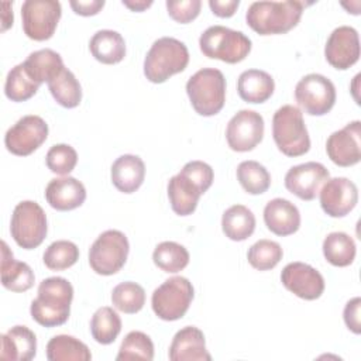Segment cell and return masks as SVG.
<instances>
[{
	"label": "cell",
	"mask_w": 361,
	"mask_h": 361,
	"mask_svg": "<svg viewBox=\"0 0 361 361\" xmlns=\"http://www.w3.org/2000/svg\"><path fill=\"white\" fill-rule=\"evenodd\" d=\"M73 299L72 283L62 276H51L38 285V295L31 302V317L44 327L63 324L69 319Z\"/></svg>",
	"instance_id": "2"
},
{
	"label": "cell",
	"mask_w": 361,
	"mask_h": 361,
	"mask_svg": "<svg viewBox=\"0 0 361 361\" xmlns=\"http://www.w3.org/2000/svg\"><path fill=\"white\" fill-rule=\"evenodd\" d=\"M193 296L195 290L188 278L172 276L152 292L151 306L159 319L173 322L185 316Z\"/></svg>",
	"instance_id": "9"
},
{
	"label": "cell",
	"mask_w": 361,
	"mask_h": 361,
	"mask_svg": "<svg viewBox=\"0 0 361 361\" xmlns=\"http://www.w3.org/2000/svg\"><path fill=\"white\" fill-rule=\"evenodd\" d=\"M48 89L58 104L66 109L79 106L82 100V87L76 76L68 68H63L54 79L48 82Z\"/></svg>",
	"instance_id": "32"
},
{
	"label": "cell",
	"mask_w": 361,
	"mask_h": 361,
	"mask_svg": "<svg viewBox=\"0 0 361 361\" xmlns=\"http://www.w3.org/2000/svg\"><path fill=\"white\" fill-rule=\"evenodd\" d=\"M264 221L269 231L285 237L296 233L300 227V213L288 199L275 197L264 207Z\"/></svg>",
	"instance_id": "22"
},
{
	"label": "cell",
	"mask_w": 361,
	"mask_h": 361,
	"mask_svg": "<svg viewBox=\"0 0 361 361\" xmlns=\"http://www.w3.org/2000/svg\"><path fill=\"white\" fill-rule=\"evenodd\" d=\"M45 162L51 172L65 176L75 169L78 164V154L69 144H55L48 149Z\"/></svg>",
	"instance_id": "41"
},
{
	"label": "cell",
	"mask_w": 361,
	"mask_h": 361,
	"mask_svg": "<svg viewBox=\"0 0 361 361\" xmlns=\"http://www.w3.org/2000/svg\"><path fill=\"white\" fill-rule=\"evenodd\" d=\"M47 214L34 200L20 202L11 214L10 233L17 245L25 250L37 248L47 237Z\"/></svg>",
	"instance_id": "8"
},
{
	"label": "cell",
	"mask_w": 361,
	"mask_h": 361,
	"mask_svg": "<svg viewBox=\"0 0 361 361\" xmlns=\"http://www.w3.org/2000/svg\"><path fill=\"white\" fill-rule=\"evenodd\" d=\"M221 228L230 240L244 241L255 230V216L244 204H233L223 213Z\"/></svg>",
	"instance_id": "29"
},
{
	"label": "cell",
	"mask_w": 361,
	"mask_h": 361,
	"mask_svg": "<svg viewBox=\"0 0 361 361\" xmlns=\"http://www.w3.org/2000/svg\"><path fill=\"white\" fill-rule=\"evenodd\" d=\"M186 93L195 111L210 117L217 114L226 102V79L214 68L199 69L186 82Z\"/></svg>",
	"instance_id": "6"
},
{
	"label": "cell",
	"mask_w": 361,
	"mask_h": 361,
	"mask_svg": "<svg viewBox=\"0 0 361 361\" xmlns=\"http://www.w3.org/2000/svg\"><path fill=\"white\" fill-rule=\"evenodd\" d=\"M111 303L117 310L127 314H134L145 305V290L135 282H121L113 288Z\"/></svg>",
	"instance_id": "37"
},
{
	"label": "cell",
	"mask_w": 361,
	"mask_h": 361,
	"mask_svg": "<svg viewBox=\"0 0 361 361\" xmlns=\"http://www.w3.org/2000/svg\"><path fill=\"white\" fill-rule=\"evenodd\" d=\"M330 172L320 162H305L292 166L285 175V188L302 200H313L320 192Z\"/></svg>",
	"instance_id": "17"
},
{
	"label": "cell",
	"mask_w": 361,
	"mask_h": 361,
	"mask_svg": "<svg viewBox=\"0 0 361 361\" xmlns=\"http://www.w3.org/2000/svg\"><path fill=\"white\" fill-rule=\"evenodd\" d=\"M188 63V47L173 37H161L145 55L144 75L152 83H164L172 75L185 71Z\"/></svg>",
	"instance_id": "4"
},
{
	"label": "cell",
	"mask_w": 361,
	"mask_h": 361,
	"mask_svg": "<svg viewBox=\"0 0 361 361\" xmlns=\"http://www.w3.org/2000/svg\"><path fill=\"white\" fill-rule=\"evenodd\" d=\"M123 4L126 6V7H128L130 10H133V11H142V10H145V8H148L151 4H152V1L151 0H137V1H131V0H123Z\"/></svg>",
	"instance_id": "46"
},
{
	"label": "cell",
	"mask_w": 361,
	"mask_h": 361,
	"mask_svg": "<svg viewBox=\"0 0 361 361\" xmlns=\"http://www.w3.org/2000/svg\"><path fill=\"white\" fill-rule=\"evenodd\" d=\"M93 58L102 63L113 65L126 56V42L120 32L113 30H99L89 41Z\"/></svg>",
	"instance_id": "27"
},
{
	"label": "cell",
	"mask_w": 361,
	"mask_h": 361,
	"mask_svg": "<svg viewBox=\"0 0 361 361\" xmlns=\"http://www.w3.org/2000/svg\"><path fill=\"white\" fill-rule=\"evenodd\" d=\"M121 331V319L110 306L99 307L90 320L92 337L99 344H111Z\"/></svg>",
	"instance_id": "33"
},
{
	"label": "cell",
	"mask_w": 361,
	"mask_h": 361,
	"mask_svg": "<svg viewBox=\"0 0 361 361\" xmlns=\"http://www.w3.org/2000/svg\"><path fill=\"white\" fill-rule=\"evenodd\" d=\"M45 199L49 206L59 212L73 210L86 199L85 185L72 176L51 179L45 188Z\"/></svg>",
	"instance_id": "21"
},
{
	"label": "cell",
	"mask_w": 361,
	"mask_h": 361,
	"mask_svg": "<svg viewBox=\"0 0 361 361\" xmlns=\"http://www.w3.org/2000/svg\"><path fill=\"white\" fill-rule=\"evenodd\" d=\"M130 244L126 234L120 230L103 231L89 250L90 268L99 275L117 274L126 264Z\"/></svg>",
	"instance_id": "10"
},
{
	"label": "cell",
	"mask_w": 361,
	"mask_h": 361,
	"mask_svg": "<svg viewBox=\"0 0 361 361\" xmlns=\"http://www.w3.org/2000/svg\"><path fill=\"white\" fill-rule=\"evenodd\" d=\"M111 182L123 193L135 192L144 182L145 164L138 155L124 154L111 165Z\"/></svg>",
	"instance_id": "25"
},
{
	"label": "cell",
	"mask_w": 361,
	"mask_h": 361,
	"mask_svg": "<svg viewBox=\"0 0 361 361\" xmlns=\"http://www.w3.org/2000/svg\"><path fill=\"white\" fill-rule=\"evenodd\" d=\"M360 309H361V299L358 296L350 299L344 307V323L355 334L361 333V322H360Z\"/></svg>",
	"instance_id": "43"
},
{
	"label": "cell",
	"mask_w": 361,
	"mask_h": 361,
	"mask_svg": "<svg viewBox=\"0 0 361 361\" xmlns=\"http://www.w3.org/2000/svg\"><path fill=\"white\" fill-rule=\"evenodd\" d=\"M72 10L79 16H94L104 7V0H71Z\"/></svg>",
	"instance_id": "44"
},
{
	"label": "cell",
	"mask_w": 361,
	"mask_h": 361,
	"mask_svg": "<svg viewBox=\"0 0 361 361\" xmlns=\"http://www.w3.org/2000/svg\"><path fill=\"white\" fill-rule=\"evenodd\" d=\"M62 14L61 3L56 0H25L21 6L24 34L34 41L49 39Z\"/></svg>",
	"instance_id": "11"
},
{
	"label": "cell",
	"mask_w": 361,
	"mask_h": 361,
	"mask_svg": "<svg viewBox=\"0 0 361 361\" xmlns=\"http://www.w3.org/2000/svg\"><path fill=\"white\" fill-rule=\"evenodd\" d=\"M330 161L338 166H351L361 159V121L354 120L331 133L326 141Z\"/></svg>",
	"instance_id": "16"
},
{
	"label": "cell",
	"mask_w": 361,
	"mask_h": 361,
	"mask_svg": "<svg viewBox=\"0 0 361 361\" xmlns=\"http://www.w3.org/2000/svg\"><path fill=\"white\" fill-rule=\"evenodd\" d=\"M213 169L203 161H190L168 182V197L172 210L189 216L196 210L199 197L213 183Z\"/></svg>",
	"instance_id": "1"
},
{
	"label": "cell",
	"mask_w": 361,
	"mask_h": 361,
	"mask_svg": "<svg viewBox=\"0 0 361 361\" xmlns=\"http://www.w3.org/2000/svg\"><path fill=\"white\" fill-rule=\"evenodd\" d=\"M237 179L241 188L250 195H261L271 185V175L264 165L257 161H243L237 166Z\"/></svg>",
	"instance_id": "35"
},
{
	"label": "cell",
	"mask_w": 361,
	"mask_h": 361,
	"mask_svg": "<svg viewBox=\"0 0 361 361\" xmlns=\"http://www.w3.org/2000/svg\"><path fill=\"white\" fill-rule=\"evenodd\" d=\"M1 285L11 292H25L32 288L35 275L27 262L17 261L6 241H1Z\"/></svg>",
	"instance_id": "24"
},
{
	"label": "cell",
	"mask_w": 361,
	"mask_h": 361,
	"mask_svg": "<svg viewBox=\"0 0 361 361\" xmlns=\"http://www.w3.org/2000/svg\"><path fill=\"white\" fill-rule=\"evenodd\" d=\"M3 6V14H1V21H3V25H1V31H6L10 25H13V11L10 10H6L7 6H6V1L1 4Z\"/></svg>",
	"instance_id": "47"
},
{
	"label": "cell",
	"mask_w": 361,
	"mask_h": 361,
	"mask_svg": "<svg viewBox=\"0 0 361 361\" xmlns=\"http://www.w3.org/2000/svg\"><path fill=\"white\" fill-rule=\"evenodd\" d=\"M200 0H166V10L171 18L180 24H188L200 13Z\"/></svg>",
	"instance_id": "42"
},
{
	"label": "cell",
	"mask_w": 361,
	"mask_h": 361,
	"mask_svg": "<svg viewBox=\"0 0 361 361\" xmlns=\"http://www.w3.org/2000/svg\"><path fill=\"white\" fill-rule=\"evenodd\" d=\"M282 285L305 300H314L324 292L323 275L309 264L295 261L285 265L281 272Z\"/></svg>",
	"instance_id": "15"
},
{
	"label": "cell",
	"mask_w": 361,
	"mask_h": 361,
	"mask_svg": "<svg viewBox=\"0 0 361 361\" xmlns=\"http://www.w3.org/2000/svg\"><path fill=\"white\" fill-rule=\"evenodd\" d=\"M306 3L286 1H254L250 4L245 20L259 35L285 34L298 25Z\"/></svg>",
	"instance_id": "3"
},
{
	"label": "cell",
	"mask_w": 361,
	"mask_h": 361,
	"mask_svg": "<svg viewBox=\"0 0 361 361\" xmlns=\"http://www.w3.org/2000/svg\"><path fill=\"white\" fill-rule=\"evenodd\" d=\"M79 259V248L68 240H58L48 245L42 255L47 268L52 271H63L71 268Z\"/></svg>",
	"instance_id": "40"
},
{
	"label": "cell",
	"mask_w": 361,
	"mask_h": 361,
	"mask_svg": "<svg viewBox=\"0 0 361 361\" xmlns=\"http://www.w3.org/2000/svg\"><path fill=\"white\" fill-rule=\"evenodd\" d=\"M272 137L286 157H300L310 149V137L299 107L285 104L272 117Z\"/></svg>",
	"instance_id": "5"
},
{
	"label": "cell",
	"mask_w": 361,
	"mask_h": 361,
	"mask_svg": "<svg viewBox=\"0 0 361 361\" xmlns=\"http://www.w3.org/2000/svg\"><path fill=\"white\" fill-rule=\"evenodd\" d=\"M37 354V337L27 326H14L1 334L3 360L30 361Z\"/></svg>",
	"instance_id": "23"
},
{
	"label": "cell",
	"mask_w": 361,
	"mask_h": 361,
	"mask_svg": "<svg viewBox=\"0 0 361 361\" xmlns=\"http://www.w3.org/2000/svg\"><path fill=\"white\" fill-rule=\"evenodd\" d=\"M48 137V124L45 120L35 114L23 116L13 124L6 135L4 145L8 152L27 157L38 149Z\"/></svg>",
	"instance_id": "13"
},
{
	"label": "cell",
	"mask_w": 361,
	"mask_h": 361,
	"mask_svg": "<svg viewBox=\"0 0 361 361\" xmlns=\"http://www.w3.org/2000/svg\"><path fill=\"white\" fill-rule=\"evenodd\" d=\"M295 99L305 113L323 116L336 103V87L329 78L320 73H309L296 83Z\"/></svg>",
	"instance_id": "12"
},
{
	"label": "cell",
	"mask_w": 361,
	"mask_h": 361,
	"mask_svg": "<svg viewBox=\"0 0 361 361\" xmlns=\"http://www.w3.org/2000/svg\"><path fill=\"white\" fill-rule=\"evenodd\" d=\"M323 255L334 267H348L353 264L357 252L351 235L343 231H333L323 240Z\"/></svg>",
	"instance_id": "31"
},
{
	"label": "cell",
	"mask_w": 361,
	"mask_h": 361,
	"mask_svg": "<svg viewBox=\"0 0 361 361\" xmlns=\"http://www.w3.org/2000/svg\"><path fill=\"white\" fill-rule=\"evenodd\" d=\"M171 361H210L206 350L204 334L195 326H186L176 331L169 345Z\"/></svg>",
	"instance_id": "20"
},
{
	"label": "cell",
	"mask_w": 361,
	"mask_h": 361,
	"mask_svg": "<svg viewBox=\"0 0 361 361\" xmlns=\"http://www.w3.org/2000/svg\"><path fill=\"white\" fill-rule=\"evenodd\" d=\"M326 61L336 69L345 71L360 58V39L355 28L340 25L334 28L324 47Z\"/></svg>",
	"instance_id": "19"
},
{
	"label": "cell",
	"mask_w": 361,
	"mask_h": 361,
	"mask_svg": "<svg viewBox=\"0 0 361 361\" xmlns=\"http://www.w3.org/2000/svg\"><path fill=\"white\" fill-rule=\"evenodd\" d=\"M251 45V39L244 32L224 25H212L199 38V47L204 56L227 63H237L245 59Z\"/></svg>",
	"instance_id": "7"
},
{
	"label": "cell",
	"mask_w": 361,
	"mask_h": 361,
	"mask_svg": "<svg viewBox=\"0 0 361 361\" xmlns=\"http://www.w3.org/2000/svg\"><path fill=\"white\" fill-rule=\"evenodd\" d=\"M238 0H209V7L212 8L213 14L223 18L231 17L238 8Z\"/></svg>",
	"instance_id": "45"
},
{
	"label": "cell",
	"mask_w": 361,
	"mask_h": 361,
	"mask_svg": "<svg viewBox=\"0 0 361 361\" xmlns=\"http://www.w3.org/2000/svg\"><path fill=\"white\" fill-rule=\"evenodd\" d=\"M23 65L31 79L38 85L44 82L48 83L65 68L61 55L49 48L31 52Z\"/></svg>",
	"instance_id": "28"
},
{
	"label": "cell",
	"mask_w": 361,
	"mask_h": 361,
	"mask_svg": "<svg viewBox=\"0 0 361 361\" xmlns=\"http://www.w3.org/2000/svg\"><path fill=\"white\" fill-rule=\"evenodd\" d=\"M283 257L282 247L272 240H258L254 243L247 252L250 265L258 271H268L275 268Z\"/></svg>",
	"instance_id": "38"
},
{
	"label": "cell",
	"mask_w": 361,
	"mask_h": 361,
	"mask_svg": "<svg viewBox=\"0 0 361 361\" xmlns=\"http://www.w3.org/2000/svg\"><path fill=\"white\" fill-rule=\"evenodd\" d=\"M152 358H154V343L148 334L138 330L130 331L124 337L118 348V354L116 357L117 361H127V360L151 361Z\"/></svg>",
	"instance_id": "39"
},
{
	"label": "cell",
	"mask_w": 361,
	"mask_h": 361,
	"mask_svg": "<svg viewBox=\"0 0 361 361\" xmlns=\"http://www.w3.org/2000/svg\"><path fill=\"white\" fill-rule=\"evenodd\" d=\"M152 261L164 272L176 274L189 264V252L179 243L162 241L155 247Z\"/></svg>",
	"instance_id": "34"
},
{
	"label": "cell",
	"mask_w": 361,
	"mask_h": 361,
	"mask_svg": "<svg viewBox=\"0 0 361 361\" xmlns=\"http://www.w3.org/2000/svg\"><path fill=\"white\" fill-rule=\"evenodd\" d=\"M47 358L49 361H89L92 360V354L89 347L79 338L58 334L47 344Z\"/></svg>",
	"instance_id": "30"
},
{
	"label": "cell",
	"mask_w": 361,
	"mask_h": 361,
	"mask_svg": "<svg viewBox=\"0 0 361 361\" xmlns=\"http://www.w3.org/2000/svg\"><path fill=\"white\" fill-rule=\"evenodd\" d=\"M237 90L240 97L247 103H264L272 96L275 82L265 71L248 69L238 76Z\"/></svg>",
	"instance_id": "26"
},
{
	"label": "cell",
	"mask_w": 361,
	"mask_h": 361,
	"mask_svg": "<svg viewBox=\"0 0 361 361\" xmlns=\"http://www.w3.org/2000/svg\"><path fill=\"white\" fill-rule=\"evenodd\" d=\"M319 193L320 206L330 217L347 216L358 202L357 185L344 176L327 179Z\"/></svg>",
	"instance_id": "18"
},
{
	"label": "cell",
	"mask_w": 361,
	"mask_h": 361,
	"mask_svg": "<svg viewBox=\"0 0 361 361\" xmlns=\"http://www.w3.org/2000/svg\"><path fill=\"white\" fill-rule=\"evenodd\" d=\"M264 137V118L254 110H240L228 121L226 140L228 147L237 152L254 149Z\"/></svg>",
	"instance_id": "14"
},
{
	"label": "cell",
	"mask_w": 361,
	"mask_h": 361,
	"mask_svg": "<svg viewBox=\"0 0 361 361\" xmlns=\"http://www.w3.org/2000/svg\"><path fill=\"white\" fill-rule=\"evenodd\" d=\"M38 87L39 85L31 79L21 62L8 71L4 93L11 102H25L37 93Z\"/></svg>",
	"instance_id": "36"
}]
</instances>
